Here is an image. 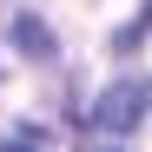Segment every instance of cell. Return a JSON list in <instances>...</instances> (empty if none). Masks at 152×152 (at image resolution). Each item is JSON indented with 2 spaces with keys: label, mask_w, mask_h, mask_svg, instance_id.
I'll use <instances>...</instances> for the list:
<instances>
[{
  "label": "cell",
  "mask_w": 152,
  "mask_h": 152,
  "mask_svg": "<svg viewBox=\"0 0 152 152\" xmlns=\"http://www.w3.org/2000/svg\"><path fill=\"white\" fill-rule=\"evenodd\" d=\"M139 119H145V93L139 86H106L99 106H93V126H99V132H132Z\"/></svg>",
  "instance_id": "1"
},
{
  "label": "cell",
  "mask_w": 152,
  "mask_h": 152,
  "mask_svg": "<svg viewBox=\"0 0 152 152\" xmlns=\"http://www.w3.org/2000/svg\"><path fill=\"white\" fill-rule=\"evenodd\" d=\"M0 152H33V145H27V139H7V145H0Z\"/></svg>",
  "instance_id": "3"
},
{
  "label": "cell",
  "mask_w": 152,
  "mask_h": 152,
  "mask_svg": "<svg viewBox=\"0 0 152 152\" xmlns=\"http://www.w3.org/2000/svg\"><path fill=\"white\" fill-rule=\"evenodd\" d=\"M13 46H20L27 60H53V53H60V46H53V27H46L40 13H20V20H13Z\"/></svg>",
  "instance_id": "2"
}]
</instances>
